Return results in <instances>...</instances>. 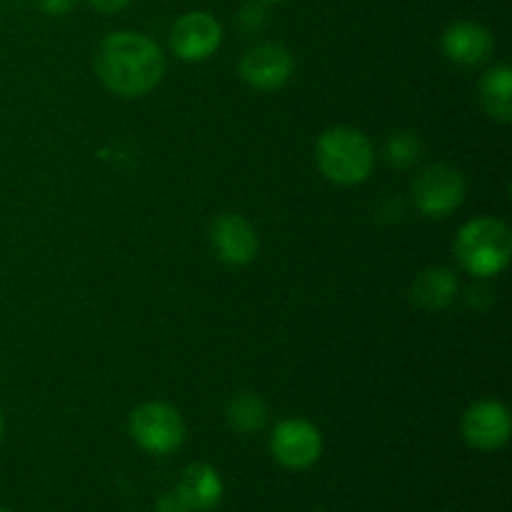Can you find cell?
<instances>
[{
  "mask_svg": "<svg viewBox=\"0 0 512 512\" xmlns=\"http://www.w3.org/2000/svg\"><path fill=\"white\" fill-rule=\"evenodd\" d=\"M98 75L113 93L140 98L163 80L165 55L148 35L118 30L100 45Z\"/></svg>",
  "mask_w": 512,
  "mask_h": 512,
  "instance_id": "obj_1",
  "label": "cell"
},
{
  "mask_svg": "<svg viewBox=\"0 0 512 512\" xmlns=\"http://www.w3.org/2000/svg\"><path fill=\"white\" fill-rule=\"evenodd\" d=\"M455 255L460 265L478 278L503 273L512 258V235L508 225L495 218L470 220L460 228Z\"/></svg>",
  "mask_w": 512,
  "mask_h": 512,
  "instance_id": "obj_2",
  "label": "cell"
},
{
  "mask_svg": "<svg viewBox=\"0 0 512 512\" xmlns=\"http://www.w3.org/2000/svg\"><path fill=\"white\" fill-rule=\"evenodd\" d=\"M318 165L333 183L358 185L373 173V143L355 128H330L318 140Z\"/></svg>",
  "mask_w": 512,
  "mask_h": 512,
  "instance_id": "obj_3",
  "label": "cell"
},
{
  "mask_svg": "<svg viewBox=\"0 0 512 512\" xmlns=\"http://www.w3.org/2000/svg\"><path fill=\"white\" fill-rule=\"evenodd\" d=\"M130 435L148 453L168 455L185 440L183 415L168 403H145L130 415Z\"/></svg>",
  "mask_w": 512,
  "mask_h": 512,
  "instance_id": "obj_4",
  "label": "cell"
},
{
  "mask_svg": "<svg viewBox=\"0 0 512 512\" xmlns=\"http://www.w3.org/2000/svg\"><path fill=\"white\" fill-rule=\"evenodd\" d=\"M465 198V178L453 165H430L415 178L413 200L428 218H445Z\"/></svg>",
  "mask_w": 512,
  "mask_h": 512,
  "instance_id": "obj_5",
  "label": "cell"
},
{
  "mask_svg": "<svg viewBox=\"0 0 512 512\" xmlns=\"http://www.w3.org/2000/svg\"><path fill=\"white\" fill-rule=\"evenodd\" d=\"M270 450H273V458L285 468L305 470L323 453V438L313 423L303 418H290L273 430Z\"/></svg>",
  "mask_w": 512,
  "mask_h": 512,
  "instance_id": "obj_6",
  "label": "cell"
},
{
  "mask_svg": "<svg viewBox=\"0 0 512 512\" xmlns=\"http://www.w3.org/2000/svg\"><path fill=\"white\" fill-rule=\"evenodd\" d=\"M220 40H223V28L213 15L203 13V10L185 13L183 18L175 20L173 30H170L173 53L190 63L210 58L220 48Z\"/></svg>",
  "mask_w": 512,
  "mask_h": 512,
  "instance_id": "obj_7",
  "label": "cell"
},
{
  "mask_svg": "<svg viewBox=\"0 0 512 512\" xmlns=\"http://www.w3.org/2000/svg\"><path fill=\"white\" fill-rule=\"evenodd\" d=\"M512 420L508 408L495 400H480L463 418V438L475 450H500L510 440Z\"/></svg>",
  "mask_w": 512,
  "mask_h": 512,
  "instance_id": "obj_8",
  "label": "cell"
},
{
  "mask_svg": "<svg viewBox=\"0 0 512 512\" xmlns=\"http://www.w3.org/2000/svg\"><path fill=\"white\" fill-rule=\"evenodd\" d=\"M240 75L253 88H283L290 80V75H293V55L280 43H260L243 55Z\"/></svg>",
  "mask_w": 512,
  "mask_h": 512,
  "instance_id": "obj_9",
  "label": "cell"
},
{
  "mask_svg": "<svg viewBox=\"0 0 512 512\" xmlns=\"http://www.w3.org/2000/svg\"><path fill=\"white\" fill-rule=\"evenodd\" d=\"M210 240L218 258L228 265H245L258 253V235L240 215H218L210 225Z\"/></svg>",
  "mask_w": 512,
  "mask_h": 512,
  "instance_id": "obj_10",
  "label": "cell"
},
{
  "mask_svg": "<svg viewBox=\"0 0 512 512\" xmlns=\"http://www.w3.org/2000/svg\"><path fill=\"white\" fill-rule=\"evenodd\" d=\"M493 35L485 25L473 20L453 23L443 35V50L450 60L460 65H480L493 53Z\"/></svg>",
  "mask_w": 512,
  "mask_h": 512,
  "instance_id": "obj_11",
  "label": "cell"
},
{
  "mask_svg": "<svg viewBox=\"0 0 512 512\" xmlns=\"http://www.w3.org/2000/svg\"><path fill=\"white\" fill-rule=\"evenodd\" d=\"M175 495H178L180 503H183L190 512L208 510L213 508V505H218V500L223 498V480H220L218 470H213L210 465H188V468L180 473Z\"/></svg>",
  "mask_w": 512,
  "mask_h": 512,
  "instance_id": "obj_12",
  "label": "cell"
},
{
  "mask_svg": "<svg viewBox=\"0 0 512 512\" xmlns=\"http://www.w3.org/2000/svg\"><path fill=\"white\" fill-rule=\"evenodd\" d=\"M458 293V278L445 268H430L415 278L410 295L423 308H445Z\"/></svg>",
  "mask_w": 512,
  "mask_h": 512,
  "instance_id": "obj_13",
  "label": "cell"
},
{
  "mask_svg": "<svg viewBox=\"0 0 512 512\" xmlns=\"http://www.w3.org/2000/svg\"><path fill=\"white\" fill-rule=\"evenodd\" d=\"M480 98H483L485 110L500 123L512 120V70L510 65H498L488 70L480 83Z\"/></svg>",
  "mask_w": 512,
  "mask_h": 512,
  "instance_id": "obj_14",
  "label": "cell"
},
{
  "mask_svg": "<svg viewBox=\"0 0 512 512\" xmlns=\"http://www.w3.org/2000/svg\"><path fill=\"white\" fill-rule=\"evenodd\" d=\"M265 420H268V408L258 395L240 393L228 403V423L238 433H258Z\"/></svg>",
  "mask_w": 512,
  "mask_h": 512,
  "instance_id": "obj_15",
  "label": "cell"
},
{
  "mask_svg": "<svg viewBox=\"0 0 512 512\" xmlns=\"http://www.w3.org/2000/svg\"><path fill=\"white\" fill-rule=\"evenodd\" d=\"M420 150H423V145H420L418 135L415 133H395L393 138L388 140V145H385V155H388L390 163L398 165V168L413 165L415 160L420 158Z\"/></svg>",
  "mask_w": 512,
  "mask_h": 512,
  "instance_id": "obj_16",
  "label": "cell"
},
{
  "mask_svg": "<svg viewBox=\"0 0 512 512\" xmlns=\"http://www.w3.org/2000/svg\"><path fill=\"white\" fill-rule=\"evenodd\" d=\"M240 23L245 25L248 30H258L260 25L265 23V8L263 3H248L240 13Z\"/></svg>",
  "mask_w": 512,
  "mask_h": 512,
  "instance_id": "obj_17",
  "label": "cell"
},
{
  "mask_svg": "<svg viewBox=\"0 0 512 512\" xmlns=\"http://www.w3.org/2000/svg\"><path fill=\"white\" fill-rule=\"evenodd\" d=\"M35 3H38V8L48 15H65L68 10L75 8L78 0H35Z\"/></svg>",
  "mask_w": 512,
  "mask_h": 512,
  "instance_id": "obj_18",
  "label": "cell"
},
{
  "mask_svg": "<svg viewBox=\"0 0 512 512\" xmlns=\"http://www.w3.org/2000/svg\"><path fill=\"white\" fill-rule=\"evenodd\" d=\"M90 5H93L95 10H100V13H118V10L128 8L133 0H88Z\"/></svg>",
  "mask_w": 512,
  "mask_h": 512,
  "instance_id": "obj_19",
  "label": "cell"
},
{
  "mask_svg": "<svg viewBox=\"0 0 512 512\" xmlns=\"http://www.w3.org/2000/svg\"><path fill=\"white\" fill-rule=\"evenodd\" d=\"M158 512H190L185 508L183 503H180V498L175 493H168L163 500L158 503Z\"/></svg>",
  "mask_w": 512,
  "mask_h": 512,
  "instance_id": "obj_20",
  "label": "cell"
},
{
  "mask_svg": "<svg viewBox=\"0 0 512 512\" xmlns=\"http://www.w3.org/2000/svg\"><path fill=\"white\" fill-rule=\"evenodd\" d=\"M3 430H5V423H3V413H0V440H3Z\"/></svg>",
  "mask_w": 512,
  "mask_h": 512,
  "instance_id": "obj_21",
  "label": "cell"
},
{
  "mask_svg": "<svg viewBox=\"0 0 512 512\" xmlns=\"http://www.w3.org/2000/svg\"><path fill=\"white\" fill-rule=\"evenodd\" d=\"M0 512H8V510H3V508H0Z\"/></svg>",
  "mask_w": 512,
  "mask_h": 512,
  "instance_id": "obj_22",
  "label": "cell"
},
{
  "mask_svg": "<svg viewBox=\"0 0 512 512\" xmlns=\"http://www.w3.org/2000/svg\"><path fill=\"white\" fill-rule=\"evenodd\" d=\"M273 3H278V0H273Z\"/></svg>",
  "mask_w": 512,
  "mask_h": 512,
  "instance_id": "obj_23",
  "label": "cell"
}]
</instances>
